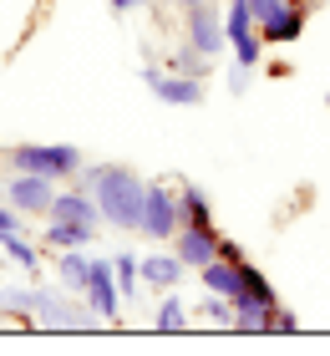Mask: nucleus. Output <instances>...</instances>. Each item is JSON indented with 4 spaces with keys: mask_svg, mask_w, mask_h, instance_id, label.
<instances>
[{
    "mask_svg": "<svg viewBox=\"0 0 330 356\" xmlns=\"http://www.w3.org/2000/svg\"><path fill=\"white\" fill-rule=\"evenodd\" d=\"M76 184L97 199V214H102L107 229H122V234H138L142 229V193H147V178L127 163H81Z\"/></svg>",
    "mask_w": 330,
    "mask_h": 356,
    "instance_id": "1",
    "label": "nucleus"
},
{
    "mask_svg": "<svg viewBox=\"0 0 330 356\" xmlns=\"http://www.w3.org/2000/svg\"><path fill=\"white\" fill-rule=\"evenodd\" d=\"M0 311L15 316V326H51V331L97 326L92 305L76 300V290H66V285H6L0 290Z\"/></svg>",
    "mask_w": 330,
    "mask_h": 356,
    "instance_id": "2",
    "label": "nucleus"
},
{
    "mask_svg": "<svg viewBox=\"0 0 330 356\" xmlns=\"http://www.w3.org/2000/svg\"><path fill=\"white\" fill-rule=\"evenodd\" d=\"M10 173H41V178H56V184H72L87 163V153L76 143H21V148L6 153Z\"/></svg>",
    "mask_w": 330,
    "mask_h": 356,
    "instance_id": "3",
    "label": "nucleus"
},
{
    "mask_svg": "<svg viewBox=\"0 0 330 356\" xmlns=\"http://www.w3.org/2000/svg\"><path fill=\"white\" fill-rule=\"evenodd\" d=\"M178 224H183L178 188H168V184H147V193H142V229H138V234L158 239V245H173Z\"/></svg>",
    "mask_w": 330,
    "mask_h": 356,
    "instance_id": "4",
    "label": "nucleus"
},
{
    "mask_svg": "<svg viewBox=\"0 0 330 356\" xmlns=\"http://www.w3.org/2000/svg\"><path fill=\"white\" fill-rule=\"evenodd\" d=\"M183 41L193 46V51H204L208 61H219V56L229 51L224 10L213 6V0H204V6H188V10H183Z\"/></svg>",
    "mask_w": 330,
    "mask_h": 356,
    "instance_id": "5",
    "label": "nucleus"
},
{
    "mask_svg": "<svg viewBox=\"0 0 330 356\" xmlns=\"http://www.w3.org/2000/svg\"><path fill=\"white\" fill-rule=\"evenodd\" d=\"M224 36H229V51H234V61H244V67H259V61H264L259 21L249 15V6H244V0H229V6H224Z\"/></svg>",
    "mask_w": 330,
    "mask_h": 356,
    "instance_id": "6",
    "label": "nucleus"
},
{
    "mask_svg": "<svg viewBox=\"0 0 330 356\" xmlns=\"http://www.w3.org/2000/svg\"><path fill=\"white\" fill-rule=\"evenodd\" d=\"M142 87L168 107H198L204 102V76L173 72V67H142Z\"/></svg>",
    "mask_w": 330,
    "mask_h": 356,
    "instance_id": "7",
    "label": "nucleus"
},
{
    "mask_svg": "<svg viewBox=\"0 0 330 356\" xmlns=\"http://www.w3.org/2000/svg\"><path fill=\"white\" fill-rule=\"evenodd\" d=\"M81 300L92 305L97 321H117V316H122V285H117V270H112V260H92L87 285H81Z\"/></svg>",
    "mask_w": 330,
    "mask_h": 356,
    "instance_id": "8",
    "label": "nucleus"
},
{
    "mask_svg": "<svg viewBox=\"0 0 330 356\" xmlns=\"http://www.w3.org/2000/svg\"><path fill=\"white\" fill-rule=\"evenodd\" d=\"M56 178H41V173H10V184H6V199L10 209H21V214H51V199H56Z\"/></svg>",
    "mask_w": 330,
    "mask_h": 356,
    "instance_id": "9",
    "label": "nucleus"
},
{
    "mask_svg": "<svg viewBox=\"0 0 330 356\" xmlns=\"http://www.w3.org/2000/svg\"><path fill=\"white\" fill-rule=\"evenodd\" d=\"M310 10H315V0H285V6L259 26L264 46H295L305 36V26H310Z\"/></svg>",
    "mask_w": 330,
    "mask_h": 356,
    "instance_id": "10",
    "label": "nucleus"
},
{
    "mask_svg": "<svg viewBox=\"0 0 330 356\" xmlns=\"http://www.w3.org/2000/svg\"><path fill=\"white\" fill-rule=\"evenodd\" d=\"M173 254H178L188 270H204L213 254H219V229H213V224H178Z\"/></svg>",
    "mask_w": 330,
    "mask_h": 356,
    "instance_id": "11",
    "label": "nucleus"
},
{
    "mask_svg": "<svg viewBox=\"0 0 330 356\" xmlns=\"http://www.w3.org/2000/svg\"><path fill=\"white\" fill-rule=\"evenodd\" d=\"M46 219H66V224H87V229H102V214H97V199L87 188H56V199H51V214Z\"/></svg>",
    "mask_w": 330,
    "mask_h": 356,
    "instance_id": "12",
    "label": "nucleus"
},
{
    "mask_svg": "<svg viewBox=\"0 0 330 356\" xmlns=\"http://www.w3.org/2000/svg\"><path fill=\"white\" fill-rule=\"evenodd\" d=\"M142 285H153V290H178L183 285V275H188V265L173 254V245L168 250H158V254H142Z\"/></svg>",
    "mask_w": 330,
    "mask_h": 356,
    "instance_id": "13",
    "label": "nucleus"
},
{
    "mask_svg": "<svg viewBox=\"0 0 330 356\" xmlns=\"http://www.w3.org/2000/svg\"><path fill=\"white\" fill-rule=\"evenodd\" d=\"M244 260H224V254H213V260L198 270V285L208 290V296H229L234 300L239 290H244V270H239Z\"/></svg>",
    "mask_w": 330,
    "mask_h": 356,
    "instance_id": "14",
    "label": "nucleus"
},
{
    "mask_svg": "<svg viewBox=\"0 0 330 356\" xmlns=\"http://www.w3.org/2000/svg\"><path fill=\"white\" fill-rule=\"evenodd\" d=\"M274 316L279 300H254V296L234 300V331H274Z\"/></svg>",
    "mask_w": 330,
    "mask_h": 356,
    "instance_id": "15",
    "label": "nucleus"
},
{
    "mask_svg": "<svg viewBox=\"0 0 330 356\" xmlns=\"http://www.w3.org/2000/svg\"><path fill=\"white\" fill-rule=\"evenodd\" d=\"M97 239V229H87V224H66V219H46V234H41V250H87Z\"/></svg>",
    "mask_w": 330,
    "mask_h": 356,
    "instance_id": "16",
    "label": "nucleus"
},
{
    "mask_svg": "<svg viewBox=\"0 0 330 356\" xmlns=\"http://www.w3.org/2000/svg\"><path fill=\"white\" fill-rule=\"evenodd\" d=\"M87 270H92V254H87V250H56V280H61L66 290H76V296H81Z\"/></svg>",
    "mask_w": 330,
    "mask_h": 356,
    "instance_id": "17",
    "label": "nucleus"
},
{
    "mask_svg": "<svg viewBox=\"0 0 330 356\" xmlns=\"http://www.w3.org/2000/svg\"><path fill=\"white\" fill-rule=\"evenodd\" d=\"M178 209H183V224H213V199H208V188H198V184L178 188Z\"/></svg>",
    "mask_w": 330,
    "mask_h": 356,
    "instance_id": "18",
    "label": "nucleus"
},
{
    "mask_svg": "<svg viewBox=\"0 0 330 356\" xmlns=\"http://www.w3.org/2000/svg\"><path fill=\"white\" fill-rule=\"evenodd\" d=\"M0 250H6V260H15L21 270H36V265H41V245H31L21 229H15V234H0Z\"/></svg>",
    "mask_w": 330,
    "mask_h": 356,
    "instance_id": "19",
    "label": "nucleus"
},
{
    "mask_svg": "<svg viewBox=\"0 0 330 356\" xmlns=\"http://www.w3.org/2000/svg\"><path fill=\"white\" fill-rule=\"evenodd\" d=\"M112 270H117V285H122V300L132 305V296L142 290V265H138V254H112Z\"/></svg>",
    "mask_w": 330,
    "mask_h": 356,
    "instance_id": "20",
    "label": "nucleus"
},
{
    "mask_svg": "<svg viewBox=\"0 0 330 356\" xmlns=\"http://www.w3.org/2000/svg\"><path fill=\"white\" fill-rule=\"evenodd\" d=\"M153 326H158V331H183V326H188V305L178 300L173 290H163V305L153 311Z\"/></svg>",
    "mask_w": 330,
    "mask_h": 356,
    "instance_id": "21",
    "label": "nucleus"
},
{
    "mask_svg": "<svg viewBox=\"0 0 330 356\" xmlns=\"http://www.w3.org/2000/svg\"><path fill=\"white\" fill-rule=\"evenodd\" d=\"M168 67H173V72H188V76H204V82H208V72H213V61H208L204 51H193V46L183 41V46H178V51L168 56Z\"/></svg>",
    "mask_w": 330,
    "mask_h": 356,
    "instance_id": "22",
    "label": "nucleus"
},
{
    "mask_svg": "<svg viewBox=\"0 0 330 356\" xmlns=\"http://www.w3.org/2000/svg\"><path fill=\"white\" fill-rule=\"evenodd\" d=\"M198 311H204L208 326H234V300L229 296H208L204 290V305H198Z\"/></svg>",
    "mask_w": 330,
    "mask_h": 356,
    "instance_id": "23",
    "label": "nucleus"
},
{
    "mask_svg": "<svg viewBox=\"0 0 330 356\" xmlns=\"http://www.w3.org/2000/svg\"><path fill=\"white\" fill-rule=\"evenodd\" d=\"M254 67H244V61H234V67H229L224 72V87L229 92H234V97H244V92H249V82H254V76H249Z\"/></svg>",
    "mask_w": 330,
    "mask_h": 356,
    "instance_id": "24",
    "label": "nucleus"
},
{
    "mask_svg": "<svg viewBox=\"0 0 330 356\" xmlns=\"http://www.w3.org/2000/svg\"><path fill=\"white\" fill-rule=\"evenodd\" d=\"M21 209H10V204H0V234H15V229H21Z\"/></svg>",
    "mask_w": 330,
    "mask_h": 356,
    "instance_id": "25",
    "label": "nucleus"
},
{
    "mask_svg": "<svg viewBox=\"0 0 330 356\" xmlns=\"http://www.w3.org/2000/svg\"><path fill=\"white\" fill-rule=\"evenodd\" d=\"M274 331H300V316H295V311H285V305H279V316H274Z\"/></svg>",
    "mask_w": 330,
    "mask_h": 356,
    "instance_id": "26",
    "label": "nucleus"
},
{
    "mask_svg": "<svg viewBox=\"0 0 330 356\" xmlns=\"http://www.w3.org/2000/svg\"><path fill=\"white\" fill-rule=\"evenodd\" d=\"M107 6H112V10H117V15H132V10H142V6H147V0H107Z\"/></svg>",
    "mask_w": 330,
    "mask_h": 356,
    "instance_id": "27",
    "label": "nucleus"
},
{
    "mask_svg": "<svg viewBox=\"0 0 330 356\" xmlns=\"http://www.w3.org/2000/svg\"><path fill=\"white\" fill-rule=\"evenodd\" d=\"M219 254H224V260H244V250L234 245V239H224V234H219Z\"/></svg>",
    "mask_w": 330,
    "mask_h": 356,
    "instance_id": "28",
    "label": "nucleus"
},
{
    "mask_svg": "<svg viewBox=\"0 0 330 356\" xmlns=\"http://www.w3.org/2000/svg\"><path fill=\"white\" fill-rule=\"evenodd\" d=\"M158 6H173V10H188V6H204V0H158Z\"/></svg>",
    "mask_w": 330,
    "mask_h": 356,
    "instance_id": "29",
    "label": "nucleus"
}]
</instances>
